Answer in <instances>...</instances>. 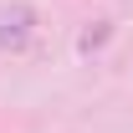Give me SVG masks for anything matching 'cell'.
<instances>
[{"label":"cell","mask_w":133,"mask_h":133,"mask_svg":"<svg viewBox=\"0 0 133 133\" xmlns=\"http://www.w3.org/2000/svg\"><path fill=\"white\" fill-rule=\"evenodd\" d=\"M26 26H31V10L5 16V21H0V46H16V41H26Z\"/></svg>","instance_id":"6da1fadb"},{"label":"cell","mask_w":133,"mask_h":133,"mask_svg":"<svg viewBox=\"0 0 133 133\" xmlns=\"http://www.w3.org/2000/svg\"><path fill=\"white\" fill-rule=\"evenodd\" d=\"M102 41H108V31H87V36H82V51H92V46H102Z\"/></svg>","instance_id":"7a4b0ae2"}]
</instances>
